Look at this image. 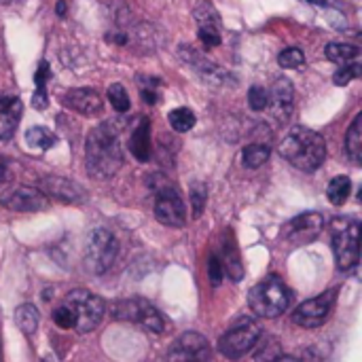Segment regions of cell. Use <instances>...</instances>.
I'll return each instance as SVG.
<instances>
[{
	"mask_svg": "<svg viewBox=\"0 0 362 362\" xmlns=\"http://www.w3.org/2000/svg\"><path fill=\"white\" fill-rule=\"evenodd\" d=\"M85 163L87 172L95 178H110L123 165L119 132L110 123H102L89 132L85 142Z\"/></svg>",
	"mask_w": 362,
	"mask_h": 362,
	"instance_id": "1",
	"label": "cell"
},
{
	"mask_svg": "<svg viewBox=\"0 0 362 362\" xmlns=\"http://www.w3.org/2000/svg\"><path fill=\"white\" fill-rule=\"evenodd\" d=\"M106 312V303L85 291V288H76L70 291L66 295V299L62 301V305L53 312V322L59 329H74L78 333H91L104 318Z\"/></svg>",
	"mask_w": 362,
	"mask_h": 362,
	"instance_id": "2",
	"label": "cell"
},
{
	"mask_svg": "<svg viewBox=\"0 0 362 362\" xmlns=\"http://www.w3.org/2000/svg\"><path fill=\"white\" fill-rule=\"evenodd\" d=\"M278 151L291 165H295L297 170H303V172L318 170L327 159L325 138L318 132L301 127V125L293 127L286 134V138L280 142Z\"/></svg>",
	"mask_w": 362,
	"mask_h": 362,
	"instance_id": "3",
	"label": "cell"
},
{
	"mask_svg": "<svg viewBox=\"0 0 362 362\" xmlns=\"http://www.w3.org/2000/svg\"><path fill=\"white\" fill-rule=\"evenodd\" d=\"M250 310L261 318H278L291 305V291L278 276H267L248 293Z\"/></svg>",
	"mask_w": 362,
	"mask_h": 362,
	"instance_id": "4",
	"label": "cell"
},
{
	"mask_svg": "<svg viewBox=\"0 0 362 362\" xmlns=\"http://www.w3.org/2000/svg\"><path fill=\"white\" fill-rule=\"evenodd\" d=\"M333 252L337 267L350 272L358 265L361 259V227L354 221H335L333 223Z\"/></svg>",
	"mask_w": 362,
	"mask_h": 362,
	"instance_id": "5",
	"label": "cell"
},
{
	"mask_svg": "<svg viewBox=\"0 0 362 362\" xmlns=\"http://www.w3.org/2000/svg\"><path fill=\"white\" fill-rule=\"evenodd\" d=\"M119 252L117 238L108 229H93L85 244V265L91 274H106Z\"/></svg>",
	"mask_w": 362,
	"mask_h": 362,
	"instance_id": "6",
	"label": "cell"
},
{
	"mask_svg": "<svg viewBox=\"0 0 362 362\" xmlns=\"http://www.w3.org/2000/svg\"><path fill=\"white\" fill-rule=\"evenodd\" d=\"M261 337V329L252 318H240L221 339H218V352L229 358L238 361L244 354H248Z\"/></svg>",
	"mask_w": 362,
	"mask_h": 362,
	"instance_id": "7",
	"label": "cell"
},
{
	"mask_svg": "<svg viewBox=\"0 0 362 362\" xmlns=\"http://www.w3.org/2000/svg\"><path fill=\"white\" fill-rule=\"evenodd\" d=\"M112 316L119 320H127V322H136L146 327L153 333H163L165 329V320L159 314L157 308H153L148 301L144 299H127V301H117L112 305Z\"/></svg>",
	"mask_w": 362,
	"mask_h": 362,
	"instance_id": "8",
	"label": "cell"
},
{
	"mask_svg": "<svg viewBox=\"0 0 362 362\" xmlns=\"http://www.w3.org/2000/svg\"><path fill=\"white\" fill-rule=\"evenodd\" d=\"M155 193H157V197H155L157 221L168 227H185L187 210H185V204L178 195V191L168 180H163V185H159L155 189Z\"/></svg>",
	"mask_w": 362,
	"mask_h": 362,
	"instance_id": "9",
	"label": "cell"
},
{
	"mask_svg": "<svg viewBox=\"0 0 362 362\" xmlns=\"http://www.w3.org/2000/svg\"><path fill=\"white\" fill-rule=\"evenodd\" d=\"M212 361V352H210V344L204 335L199 333H182L178 339H174V344L170 346L165 361L163 362H210Z\"/></svg>",
	"mask_w": 362,
	"mask_h": 362,
	"instance_id": "10",
	"label": "cell"
},
{
	"mask_svg": "<svg viewBox=\"0 0 362 362\" xmlns=\"http://www.w3.org/2000/svg\"><path fill=\"white\" fill-rule=\"evenodd\" d=\"M335 299H337V288H331V291L318 295L316 299L301 303L293 314V322L303 329H316V327L325 325L335 308Z\"/></svg>",
	"mask_w": 362,
	"mask_h": 362,
	"instance_id": "11",
	"label": "cell"
},
{
	"mask_svg": "<svg viewBox=\"0 0 362 362\" xmlns=\"http://www.w3.org/2000/svg\"><path fill=\"white\" fill-rule=\"evenodd\" d=\"M325 227V221L318 212H305L284 225L282 240L293 246H308L312 244Z\"/></svg>",
	"mask_w": 362,
	"mask_h": 362,
	"instance_id": "12",
	"label": "cell"
},
{
	"mask_svg": "<svg viewBox=\"0 0 362 362\" xmlns=\"http://www.w3.org/2000/svg\"><path fill=\"white\" fill-rule=\"evenodd\" d=\"M0 204L13 212H40L49 206L47 195L34 187H17L0 197Z\"/></svg>",
	"mask_w": 362,
	"mask_h": 362,
	"instance_id": "13",
	"label": "cell"
},
{
	"mask_svg": "<svg viewBox=\"0 0 362 362\" xmlns=\"http://www.w3.org/2000/svg\"><path fill=\"white\" fill-rule=\"evenodd\" d=\"M40 191L45 195L55 197L57 202H64V204H81L87 197L85 189L78 182L68 180L64 176H47V178H42L40 180Z\"/></svg>",
	"mask_w": 362,
	"mask_h": 362,
	"instance_id": "14",
	"label": "cell"
},
{
	"mask_svg": "<svg viewBox=\"0 0 362 362\" xmlns=\"http://www.w3.org/2000/svg\"><path fill=\"white\" fill-rule=\"evenodd\" d=\"M269 102L267 106H272V115L280 121L286 123L295 110V91L288 78H278L272 87V91H267Z\"/></svg>",
	"mask_w": 362,
	"mask_h": 362,
	"instance_id": "15",
	"label": "cell"
},
{
	"mask_svg": "<svg viewBox=\"0 0 362 362\" xmlns=\"http://www.w3.org/2000/svg\"><path fill=\"white\" fill-rule=\"evenodd\" d=\"M180 57H182L195 72H199L208 83H212V85H218V83L229 81V72H225L221 66L208 62L202 53H197V51H193V49H189V47H182V49H180Z\"/></svg>",
	"mask_w": 362,
	"mask_h": 362,
	"instance_id": "16",
	"label": "cell"
},
{
	"mask_svg": "<svg viewBox=\"0 0 362 362\" xmlns=\"http://www.w3.org/2000/svg\"><path fill=\"white\" fill-rule=\"evenodd\" d=\"M64 102L66 106H70L72 110L85 115V117H93V115H100L102 112V98L98 91L93 89H87V87H81V89H70L66 95H64Z\"/></svg>",
	"mask_w": 362,
	"mask_h": 362,
	"instance_id": "17",
	"label": "cell"
},
{
	"mask_svg": "<svg viewBox=\"0 0 362 362\" xmlns=\"http://www.w3.org/2000/svg\"><path fill=\"white\" fill-rule=\"evenodd\" d=\"M23 115V104L15 95H0V140L13 138Z\"/></svg>",
	"mask_w": 362,
	"mask_h": 362,
	"instance_id": "18",
	"label": "cell"
},
{
	"mask_svg": "<svg viewBox=\"0 0 362 362\" xmlns=\"http://www.w3.org/2000/svg\"><path fill=\"white\" fill-rule=\"evenodd\" d=\"M129 151L138 161L151 159V123H148V119L138 121V125L134 127L132 138H129Z\"/></svg>",
	"mask_w": 362,
	"mask_h": 362,
	"instance_id": "19",
	"label": "cell"
},
{
	"mask_svg": "<svg viewBox=\"0 0 362 362\" xmlns=\"http://www.w3.org/2000/svg\"><path fill=\"white\" fill-rule=\"evenodd\" d=\"M346 153L354 163L362 161V112H358L346 134Z\"/></svg>",
	"mask_w": 362,
	"mask_h": 362,
	"instance_id": "20",
	"label": "cell"
},
{
	"mask_svg": "<svg viewBox=\"0 0 362 362\" xmlns=\"http://www.w3.org/2000/svg\"><path fill=\"white\" fill-rule=\"evenodd\" d=\"M325 53L331 62L341 64V66L358 62V57H361V49L356 45H348V42H331V45H327Z\"/></svg>",
	"mask_w": 362,
	"mask_h": 362,
	"instance_id": "21",
	"label": "cell"
},
{
	"mask_svg": "<svg viewBox=\"0 0 362 362\" xmlns=\"http://www.w3.org/2000/svg\"><path fill=\"white\" fill-rule=\"evenodd\" d=\"M38 322H40V316H38V310L32 303H23V305L17 308L15 325L19 327V331L23 335H34L36 329H38Z\"/></svg>",
	"mask_w": 362,
	"mask_h": 362,
	"instance_id": "22",
	"label": "cell"
},
{
	"mask_svg": "<svg viewBox=\"0 0 362 362\" xmlns=\"http://www.w3.org/2000/svg\"><path fill=\"white\" fill-rule=\"evenodd\" d=\"M352 193V182L348 176H335L331 182H329V189H327V197L333 206H344L348 202Z\"/></svg>",
	"mask_w": 362,
	"mask_h": 362,
	"instance_id": "23",
	"label": "cell"
},
{
	"mask_svg": "<svg viewBox=\"0 0 362 362\" xmlns=\"http://www.w3.org/2000/svg\"><path fill=\"white\" fill-rule=\"evenodd\" d=\"M25 142H28V146L30 148H36V151H47V148H51L55 142H57V138H55V134H51V129H47V127H30L28 132H25Z\"/></svg>",
	"mask_w": 362,
	"mask_h": 362,
	"instance_id": "24",
	"label": "cell"
},
{
	"mask_svg": "<svg viewBox=\"0 0 362 362\" xmlns=\"http://www.w3.org/2000/svg\"><path fill=\"white\" fill-rule=\"evenodd\" d=\"M269 159V146L267 144H248L242 153V163L250 170L261 168Z\"/></svg>",
	"mask_w": 362,
	"mask_h": 362,
	"instance_id": "25",
	"label": "cell"
},
{
	"mask_svg": "<svg viewBox=\"0 0 362 362\" xmlns=\"http://www.w3.org/2000/svg\"><path fill=\"white\" fill-rule=\"evenodd\" d=\"M170 125H172V129L174 132H180V134H185V132H189V129H193V125H195V115H193V110H189V108H176V110H172L170 112Z\"/></svg>",
	"mask_w": 362,
	"mask_h": 362,
	"instance_id": "26",
	"label": "cell"
},
{
	"mask_svg": "<svg viewBox=\"0 0 362 362\" xmlns=\"http://www.w3.org/2000/svg\"><path fill=\"white\" fill-rule=\"evenodd\" d=\"M195 15V21L197 25H214V28H221V19H218V13L214 11V6L210 2H199L193 11Z\"/></svg>",
	"mask_w": 362,
	"mask_h": 362,
	"instance_id": "27",
	"label": "cell"
},
{
	"mask_svg": "<svg viewBox=\"0 0 362 362\" xmlns=\"http://www.w3.org/2000/svg\"><path fill=\"white\" fill-rule=\"evenodd\" d=\"M108 102L117 112H127L129 110V95L121 83H112L108 87Z\"/></svg>",
	"mask_w": 362,
	"mask_h": 362,
	"instance_id": "28",
	"label": "cell"
},
{
	"mask_svg": "<svg viewBox=\"0 0 362 362\" xmlns=\"http://www.w3.org/2000/svg\"><path fill=\"white\" fill-rule=\"evenodd\" d=\"M221 265H223V269H227V274L235 282L244 278V267H242L240 257H238V252H235L233 246H225V261H221Z\"/></svg>",
	"mask_w": 362,
	"mask_h": 362,
	"instance_id": "29",
	"label": "cell"
},
{
	"mask_svg": "<svg viewBox=\"0 0 362 362\" xmlns=\"http://www.w3.org/2000/svg\"><path fill=\"white\" fill-rule=\"evenodd\" d=\"M361 74H362V66L358 64V62H352V64H344V66L335 72L333 81H335V85L346 87V85H350L354 78H358Z\"/></svg>",
	"mask_w": 362,
	"mask_h": 362,
	"instance_id": "30",
	"label": "cell"
},
{
	"mask_svg": "<svg viewBox=\"0 0 362 362\" xmlns=\"http://www.w3.org/2000/svg\"><path fill=\"white\" fill-rule=\"evenodd\" d=\"M278 62L282 68H301L305 64V55L299 47H288L278 55Z\"/></svg>",
	"mask_w": 362,
	"mask_h": 362,
	"instance_id": "31",
	"label": "cell"
},
{
	"mask_svg": "<svg viewBox=\"0 0 362 362\" xmlns=\"http://www.w3.org/2000/svg\"><path fill=\"white\" fill-rule=\"evenodd\" d=\"M267 102H269V95H267V89L261 87V85H252L250 91H248V104L252 110L261 112L267 108Z\"/></svg>",
	"mask_w": 362,
	"mask_h": 362,
	"instance_id": "32",
	"label": "cell"
},
{
	"mask_svg": "<svg viewBox=\"0 0 362 362\" xmlns=\"http://www.w3.org/2000/svg\"><path fill=\"white\" fill-rule=\"evenodd\" d=\"M206 199H208V189L204 182H195L191 187V204H193V216H202L204 212V206H206Z\"/></svg>",
	"mask_w": 362,
	"mask_h": 362,
	"instance_id": "33",
	"label": "cell"
},
{
	"mask_svg": "<svg viewBox=\"0 0 362 362\" xmlns=\"http://www.w3.org/2000/svg\"><path fill=\"white\" fill-rule=\"evenodd\" d=\"M199 40L204 42V47L212 49L221 45V28L214 25H199Z\"/></svg>",
	"mask_w": 362,
	"mask_h": 362,
	"instance_id": "34",
	"label": "cell"
},
{
	"mask_svg": "<svg viewBox=\"0 0 362 362\" xmlns=\"http://www.w3.org/2000/svg\"><path fill=\"white\" fill-rule=\"evenodd\" d=\"M208 276H210V280H212L214 286L221 284V280H223V276H225V269H223L218 257H210V259H208Z\"/></svg>",
	"mask_w": 362,
	"mask_h": 362,
	"instance_id": "35",
	"label": "cell"
},
{
	"mask_svg": "<svg viewBox=\"0 0 362 362\" xmlns=\"http://www.w3.org/2000/svg\"><path fill=\"white\" fill-rule=\"evenodd\" d=\"M49 64L47 62H40L38 64V70H36V76H34V83H36V89H45L47 87V78H49Z\"/></svg>",
	"mask_w": 362,
	"mask_h": 362,
	"instance_id": "36",
	"label": "cell"
},
{
	"mask_svg": "<svg viewBox=\"0 0 362 362\" xmlns=\"http://www.w3.org/2000/svg\"><path fill=\"white\" fill-rule=\"evenodd\" d=\"M47 89H36V93H34V98H32V106L36 108V110H45L47 108Z\"/></svg>",
	"mask_w": 362,
	"mask_h": 362,
	"instance_id": "37",
	"label": "cell"
},
{
	"mask_svg": "<svg viewBox=\"0 0 362 362\" xmlns=\"http://www.w3.org/2000/svg\"><path fill=\"white\" fill-rule=\"evenodd\" d=\"M55 11H57V15H59V17H64V15H66V2H64V0H59V2H57V6H55Z\"/></svg>",
	"mask_w": 362,
	"mask_h": 362,
	"instance_id": "38",
	"label": "cell"
},
{
	"mask_svg": "<svg viewBox=\"0 0 362 362\" xmlns=\"http://www.w3.org/2000/svg\"><path fill=\"white\" fill-rule=\"evenodd\" d=\"M272 362H301L299 358H293V356H276Z\"/></svg>",
	"mask_w": 362,
	"mask_h": 362,
	"instance_id": "39",
	"label": "cell"
},
{
	"mask_svg": "<svg viewBox=\"0 0 362 362\" xmlns=\"http://www.w3.org/2000/svg\"><path fill=\"white\" fill-rule=\"evenodd\" d=\"M305 2H310V4H320V6H325V4H331L333 0H305Z\"/></svg>",
	"mask_w": 362,
	"mask_h": 362,
	"instance_id": "40",
	"label": "cell"
},
{
	"mask_svg": "<svg viewBox=\"0 0 362 362\" xmlns=\"http://www.w3.org/2000/svg\"><path fill=\"white\" fill-rule=\"evenodd\" d=\"M4 180H6V168L0 165V182H4Z\"/></svg>",
	"mask_w": 362,
	"mask_h": 362,
	"instance_id": "41",
	"label": "cell"
},
{
	"mask_svg": "<svg viewBox=\"0 0 362 362\" xmlns=\"http://www.w3.org/2000/svg\"><path fill=\"white\" fill-rule=\"evenodd\" d=\"M0 362H2V348H0Z\"/></svg>",
	"mask_w": 362,
	"mask_h": 362,
	"instance_id": "42",
	"label": "cell"
},
{
	"mask_svg": "<svg viewBox=\"0 0 362 362\" xmlns=\"http://www.w3.org/2000/svg\"><path fill=\"white\" fill-rule=\"evenodd\" d=\"M2 2H8V0H2Z\"/></svg>",
	"mask_w": 362,
	"mask_h": 362,
	"instance_id": "43",
	"label": "cell"
}]
</instances>
